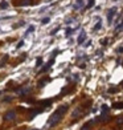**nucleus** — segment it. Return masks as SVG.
<instances>
[{"label":"nucleus","mask_w":123,"mask_h":130,"mask_svg":"<svg viewBox=\"0 0 123 130\" xmlns=\"http://www.w3.org/2000/svg\"><path fill=\"white\" fill-rule=\"evenodd\" d=\"M118 90H119L118 88H111V89H109V93H116Z\"/></svg>","instance_id":"412c9836"},{"label":"nucleus","mask_w":123,"mask_h":130,"mask_svg":"<svg viewBox=\"0 0 123 130\" xmlns=\"http://www.w3.org/2000/svg\"><path fill=\"white\" fill-rule=\"evenodd\" d=\"M113 108L114 109H123V102H115L113 105Z\"/></svg>","instance_id":"9b49d317"},{"label":"nucleus","mask_w":123,"mask_h":130,"mask_svg":"<svg viewBox=\"0 0 123 130\" xmlns=\"http://www.w3.org/2000/svg\"><path fill=\"white\" fill-rule=\"evenodd\" d=\"M7 60H8V56L5 55V56L3 57V60L0 61V68H2V67H4V64H5V61H7Z\"/></svg>","instance_id":"4468645a"},{"label":"nucleus","mask_w":123,"mask_h":130,"mask_svg":"<svg viewBox=\"0 0 123 130\" xmlns=\"http://www.w3.org/2000/svg\"><path fill=\"white\" fill-rule=\"evenodd\" d=\"M72 32H73V29L72 28H68L66 29V36H70V33H72Z\"/></svg>","instance_id":"5701e85b"},{"label":"nucleus","mask_w":123,"mask_h":130,"mask_svg":"<svg viewBox=\"0 0 123 130\" xmlns=\"http://www.w3.org/2000/svg\"><path fill=\"white\" fill-rule=\"evenodd\" d=\"M82 5H84V2H82V0H77V3L74 4L73 9H74V11H78V9H79V8L82 7Z\"/></svg>","instance_id":"0eeeda50"},{"label":"nucleus","mask_w":123,"mask_h":130,"mask_svg":"<svg viewBox=\"0 0 123 130\" xmlns=\"http://www.w3.org/2000/svg\"><path fill=\"white\" fill-rule=\"evenodd\" d=\"M23 45H24V41L21 40V41H19V44H17V48H21Z\"/></svg>","instance_id":"393cba45"},{"label":"nucleus","mask_w":123,"mask_h":130,"mask_svg":"<svg viewBox=\"0 0 123 130\" xmlns=\"http://www.w3.org/2000/svg\"><path fill=\"white\" fill-rule=\"evenodd\" d=\"M93 4H94V0H89V4H87V8H91Z\"/></svg>","instance_id":"4be33fe9"},{"label":"nucleus","mask_w":123,"mask_h":130,"mask_svg":"<svg viewBox=\"0 0 123 130\" xmlns=\"http://www.w3.org/2000/svg\"><path fill=\"white\" fill-rule=\"evenodd\" d=\"M85 39H86V32H85V31H82V32L79 33L78 39H77V43H78V44H82V43L85 41Z\"/></svg>","instance_id":"39448f33"},{"label":"nucleus","mask_w":123,"mask_h":130,"mask_svg":"<svg viewBox=\"0 0 123 130\" xmlns=\"http://www.w3.org/2000/svg\"><path fill=\"white\" fill-rule=\"evenodd\" d=\"M41 64H43V57H37V60H36V67H41Z\"/></svg>","instance_id":"dca6fc26"},{"label":"nucleus","mask_w":123,"mask_h":130,"mask_svg":"<svg viewBox=\"0 0 123 130\" xmlns=\"http://www.w3.org/2000/svg\"><path fill=\"white\" fill-rule=\"evenodd\" d=\"M34 130H40V129H34Z\"/></svg>","instance_id":"c756f323"},{"label":"nucleus","mask_w":123,"mask_h":130,"mask_svg":"<svg viewBox=\"0 0 123 130\" xmlns=\"http://www.w3.org/2000/svg\"><path fill=\"white\" fill-rule=\"evenodd\" d=\"M8 7V3L7 2H2V3H0V8H3V9H5V8H7Z\"/></svg>","instance_id":"6ab92c4d"},{"label":"nucleus","mask_w":123,"mask_h":130,"mask_svg":"<svg viewBox=\"0 0 123 130\" xmlns=\"http://www.w3.org/2000/svg\"><path fill=\"white\" fill-rule=\"evenodd\" d=\"M66 110H68V105H62V106H60L53 114L50 116V118H49V121H48V125L50 126V127H53V126H56L58 122H60L61 120H62V117H64V114L66 113Z\"/></svg>","instance_id":"f257e3e1"},{"label":"nucleus","mask_w":123,"mask_h":130,"mask_svg":"<svg viewBox=\"0 0 123 130\" xmlns=\"http://www.w3.org/2000/svg\"><path fill=\"white\" fill-rule=\"evenodd\" d=\"M52 64H53V60H50V61H49L48 64H46V65H45V67H44L43 69H41V70H40V73H45V72H48V70H49V68L52 67Z\"/></svg>","instance_id":"423d86ee"},{"label":"nucleus","mask_w":123,"mask_h":130,"mask_svg":"<svg viewBox=\"0 0 123 130\" xmlns=\"http://www.w3.org/2000/svg\"><path fill=\"white\" fill-rule=\"evenodd\" d=\"M116 126H119V127L123 126V116H120V117L116 118Z\"/></svg>","instance_id":"1a4fd4ad"},{"label":"nucleus","mask_w":123,"mask_h":130,"mask_svg":"<svg viewBox=\"0 0 123 130\" xmlns=\"http://www.w3.org/2000/svg\"><path fill=\"white\" fill-rule=\"evenodd\" d=\"M58 29H60V28H58V27H57V28L54 29V31H52V32H50V35H54V33H56V32L58 31Z\"/></svg>","instance_id":"bb28decb"},{"label":"nucleus","mask_w":123,"mask_h":130,"mask_svg":"<svg viewBox=\"0 0 123 130\" xmlns=\"http://www.w3.org/2000/svg\"><path fill=\"white\" fill-rule=\"evenodd\" d=\"M38 105H43V108H45V106H49L52 104V100H46V101H38L37 102Z\"/></svg>","instance_id":"6e6552de"},{"label":"nucleus","mask_w":123,"mask_h":130,"mask_svg":"<svg viewBox=\"0 0 123 130\" xmlns=\"http://www.w3.org/2000/svg\"><path fill=\"white\" fill-rule=\"evenodd\" d=\"M16 118V110L15 109H11V110H8L7 113L4 114V120L5 121H13Z\"/></svg>","instance_id":"7ed1b4c3"},{"label":"nucleus","mask_w":123,"mask_h":130,"mask_svg":"<svg viewBox=\"0 0 123 130\" xmlns=\"http://www.w3.org/2000/svg\"><path fill=\"white\" fill-rule=\"evenodd\" d=\"M82 130H90V129H89V126L86 125V126H84V127H82Z\"/></svg>","instance_id":"cd10ccee"},{"label":"nucleus","mask_w":123,"mask_h":130,"mask_svg":"<svg viewBox=\"0 0 123 130\" xmlns=\"http://www.w3.org/2000/svg\"><path fill=\"white\" fill-rule=\"evenodd\" d=\"M16 92H17V94H19V96L24 97V96H27V94L31 92V86H23V88H19V89H17Z\"/></svg>","instance_id":"20e7f679"},{"label":"nucleus","mask_w":123,"mask_h":130,"mask_svg":"<svg viewBox=\"0 0 123 130\" xmlns=\"http://www.w3.org/2000/svg\"><path fill=\"white\" fill-rule=\"evenodd\" d=\"M49 21H50V19H49V17H44V19L41 20V24H44V25H46V24H48Z\"/></svg>","instance_id":"f3484780"},{"label":"nucleus","mask_w":123,"mask_h":130,"mask_svg":"<svg viewBox=\"0 0 123 130\" xmlns=\"http://www.w3.org/2000/svg\"><path fill=\"white\" fill-rule=\"evenodd\" d=\"M13 100V97L12 96H5L4 98H3V102H11Z\"/></svg>","instance_id":"ddd939ff"},{"label":"nucleus","mask_w":123,"mask_h":130,"mask_svg":"<svg viewBox=\"0 0 123 130\" xmlns=\"http://www.w3.org/2000/svg\"><path fill=\"white\" fill-rule=\"evenodd\" d=\"M120 31H123V21L120 23L118 27H115V32H120Z\"/></svg>","instance_id":"2eb2a0df"},{"label":"nucleus","mask_w":123,"mask_h":130,"mask_svg":"<svg viewBox=\"0 0 123 130\" xmlns=\"http://www.w3.org/2000/svg\"><path fill=\"white\" fill-rule=\"evenodd\" d=\"M101 44H102V45H106V44H107V39H102V40H101Z\"/></svg>","instance_id":"b1692460"},{"label":"nucleus","mask_w":123,"mask_h":130,"mask_svg":"<svg viewBox=\"0 0 123 130\" xmlns=\"http://www.w3.org/2000/svg\"><path fill=\"white\" fill-rule=\"evenodd\" d=\"M101 28H102V21H101V19H99V20H98V23L94 25V31H99Z\"/></svg>","instance_id":"9d476101"},{"label":"nucleus","mask_w":123,"mask_h":130,"mask_svg":"<svg viewBox=\"0 0 123 130\" xmlns=\"http://www.w3.org/2000/svg\"><path fill=\"white\" fill-rule=\"evenodd\" d=\"M34 31V27L33 25H31V27H28V29H27V32H25V35H29L31 32H33Z\"/></svg>","instance_id":"a211bd4d"},{"label":"nucleus","mask_w":123,"mask_h":130,"mask_svg":"<svg viewBox=\"0 0 123 130\" xmlns=\"http://www.w3.org/2000/svg\"><path fill=\"white\" fill-rule=\"evenodd\" d=\"M33 0H23L21 2V7H25V5H31Z\"/></svg>","instance_id":"f8f14e48"},{"label":"nucleus","mask_w":123,"mask_h":130,"mask_svg":"<svg viewBox=\"0 0 123 130\" xmlns=\"http://www.w3.org/2000/svg\"><path fill=\"white\" fill-rule=\"evenodd\" d=\"M118 52H119V53H123V48H119V49H118Z\"/></svg>","instance_id":"c85d7f7f"},{"label":"nucleus","mask_w":123,"mask_h":130,"mask_svg":"<svg viewBox=\"0 0 123 130\" xmlns=\"http://www.w3.org/2000/svg\"><path fill=\"white\" fill-rule=\"evenodd\" d=\"M90 44H91V40H89V41H86V44H85V46H90Z\"/></svg>","instance_id":"a878e982"},{"label":"nucleus","mask_w":123,"mask_h":130,"mask_svg":"<svg viewBox=\"0 0 123 130\" xmlns=\"http://www.w3.org/2000/svg\"><path fill=\"white\" fill-rule=\"evenodd\" d=\"M116 11H118L116 7H113V8L109 9V12H107V23H109V25L113 24V19H114V16L116 15Z\"/></svg>","instance_id":"f03ea898"},{"label":"nucleus","mask_w":123,"mask_h":130,"mask_svg":"<svg viewBox=\"0 0 123 130\" xmlns=\"http://www.w3.org/2000/svg\"><path fill=\"white\" fill-rule=\"evenodd\" d=\"M102 111H103V113L109 111V106H107V105H102Z\"/></svg>","instance_id":"aec40b11"}]
</instances>
